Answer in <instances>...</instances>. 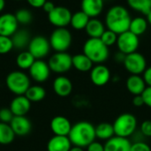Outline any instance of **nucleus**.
Masks as SVG:
<instances>
[{"label": "nucleus", "mask_w": 151, "mask_h": 151, "mask_svg": "<svg viewBox=\"0 0 151 151\" xmlns=\"http://www.w3.org/2000/svg\"><path fill=\"white\" fill-rule=\"evenodd\" d=\"M132 18L128 10L123 5H114L111 7L105 15V26L120 35L129 30Z\"/></svg>", "instance_id": "f257e3e1"}, {"label": "nucleus", "mask_w": 151, "mask_h": 151, "mask_svg": "<svg viewBox=\"0 0 151 151\" xmlns=\"http://www.w3.org/2000/svg\"><path fill=\"white\" fill-rule=\"evenodd\" d=\"M73 146L87 148L96 141V127L88 121H79L73 125L68 134Z\"/></svg>", "instance_id": "f03ea898"}, {"label": "nucleus", "mask_w": 151, "mask_h": 151, "mask_svg": "<svg viewBox=\"0 0 151 151\" xmlns=\"http://www.w3.org/2000/svg\"><path fill=\"white\" fill-rule=\"evenodd\" d=\"M83 53L96 65L103 64L110 56L109 47L100 38H88L83 45Z\"/></svg>", "instance_id": "7ed1b4c3"}, {"label": "nucleus", "mask_w": 151, "mask_h": 151, "mask_svg": "<svg viewBox=\"0 0 151 151\" xmlns=\"http://www.w3.org/2000/svg\"><path fill=\"white\" fill-rule=\"evenodd\" d=\"M115 136L122 138L131 137L137 130L138 120L132 113H122L113 122Z\"/></svg>", "instance_id": "20e7f679"}, {"label": "nucleus", "mask_w": 151, "mask_h": 151, "mask_svg": "<svg viewBox=\"0 0 151 151\" xmlns=\"http://www.w3.org/2000/svg\"><path fill=\"white\" fill-rule=\"evenodd\" d=\"M5 85L15 96H23L31 86L30 77L22 71H12L6 76Z\"/></svg>", "instance_id": "39448f33"}, {"label": "nucleus", "mask_w": 151, "mask_h": 151, "mask_svg": "<svg viewBox=\"0 0 151 151\" xmlns=\"http://www.w3.org/2000/svg\"><path fill=\"white\" fill-rule=\"evenodd\" d=\"M50 44L56 52H66L73 41L72 34L66 27H57L50 37Z\"/></svg>", "instance_id": "423d86ee"}, {"label": "nucleus", "mask_w": 151, "mask_h": 151, "mask_svg": "<svg viewBox=\"0 0 151 151\" xmlns=\"http://www.w3.org/2000/svg\"><path fill=\"white\" fill-rule=\"evenodd\" d=\"M48 65L51 72L63 74L73 67V57L67 52H56L50 58Z\"/></svg>", "instance_id": "0eeeda50"}, {"label": "nucleus", "mask_w": 151, "mask_h": 151, "mask_svg": "<svg viewBox=\"0 0 151 151\" xmlns=\"http://www.w3.org/2000/svg\"><path fill=\"white\" fill-rule=\"evenodd\" d=\"M123 65L126 70L133 75H141L147 69V61L145 57L137 51L127 55Z\"/></svg>", "instance_id": "6e6552de"}, {"label": "nucleus", "mask_w": 151, "mask_h": 151, "mask_svg": "<svg viewBox=\"0 0 151 151\" xmlns=\"http://www.w3.org/2000/svg\"><path fill=\"white\" fill-rule=\"evenodd\" d=\"M116 44L118 46L119 51L122 52L123 54L128 55L134 53L137 51L140 45L139 36L135 35L129 30L126 31L120 35H118Z\"/></svg>", "instance_id": "1a4fd4ad"}, {"label": "nucleus", "mask_w": 151, "mask_h": 151, "mask_svg": "<svg viewBox=\"0 0 151 151\" xmlns=\"http://www.w3.org/2000/svg\"><path fill=\"white\" fill-rule=\"evenodd\" d=\"M50 49V41L42 35H36L31 38L27 47V50L35 59H42L47 57Z\"/></svg>", "instance_id": "9d476101"}, {"label": "nucleus", "mask_w": 151, "mask_h": 151, "mask_svg": "<svg viewBox=\"0 0 151 151\" xmlns=\"http://www.w3.org/2000/svg\"><path fill=\"white\" fill-rule=\"evenodd\" d=\"M71 11L65 6H56L52 12L48 13V19L56 27H65L71 22Z\"/></svg>", "instance_id": "9b49d317"}, {"label": "nucleus", "mask_w": 151, "mask_h": 151, "mask_svg": "<svg viewBox=\"0 0 151 151\" xmlns=\"http://www.w3.org/2000/svg\"><path fill=\"white\" fill-rule=\"evenodd\" d=\"M30 78L37 83L45 82L50 75V69L47 62L42 59H35L28 70Z\"/></svg>", "instance_id": "f8f14e48"}, {"label": "nucleus", "mask_w": 151, "mask_h": 151, "mask_svg": "<svg viewBox=\"0 0 151 151\" xmlns=\"http://www.w3.org/2000/svg\"><path fill=\"white\" fill-rule=\"evenodd\" d=\"M111 79V73L110 69L103 64L96 65L90 71V81L97 87L105 86Z\"/></svg>", "instance_id": "ddd939ff"}, {"label": "nucleus", "mask_w": 151, "mask_h": 151, "mask_svg": "<svg viewBox=\"0 0 151 151\" xmlns=\"http://www.w3.org/2000/svg\"><path fill=\"white\" fill-rule=\"evenodd\" d=\"M19 23L14 14L6 12L0 15V35L12 37L18 30Z\"/></svg>", "instance_id": "4468645a"}, {"label": "nucleus", "mask_w": 151, "mask_h": 151, "mask_svg": "<svg viewBox=\"0 0 151 151\" xmlns=\"http://www.w3.org/2000/svg\"><path fill=\"white\" fill-rule=\"evenodd\" d=\"M10 126L16 136L24 137L32 131V122L26 116H14Z\"/></svg>", "instance_id": "2eb2a0df"}, {"label": "nucleus", "mask_w": 151, "mask_h": 151, "mask_svg": "<svg viewBox=\"0 0 151 151\" xmlns=\"http://www.w3.org/2000/svg\"><path fill=\"white\" fill-rule=\"evenodd\" d=\"M72 127L71 121L66 117L61 115L55 116L50 123L51 132L54 135L58 136H68Z\"/></svg>", "instance_id": "dca6fc26"}, {"label": "nucleus", "mask_w": 151, "mask_h": 151, "mask_svg": "<svg viewBox=\"0 0 151 151\" xmlns=\"http://www.w3.org/2000/svg\"><path fill=\"white\" fill-rule=\"evenodd\" d=\"M52 88L55 94L59 97H67L73 92V83L69 78L64 75L56 77L52 83Z\"/></svg>", "instance_id": "f3484780"}, {"label": "nucleus", "mask_w": 151, "mask_h": 151, "mask_svg": "<svg viewBox=\"0 0 151 151\" xmlns=\"http://www.w3.org/2000/svg\"><path fill=\"white\" fill-rule=\"evenodd\" d=\"M31 104L25 95L16 96L11 101L9 108L14 116H26L31 109Z\"/></svg>", "instance_id": "a211bd4d"}, {"label": "nucleus", "mask_w": 151, "mask_h": 151, "mask_svg": "<svg viewBox=\"0 0 151 151\" xmlns=\"http://www.w3.org/2000/svg\"><path fill=\"white\" fill-rule=\"evenodd\" d=\"M81 11L84 12L90 19L98 17L104 6V0H81Z\"/></svg>", "instance_id": "6ab92c4d"}, {"label": "nucleus", "mask_w": 151, "mask_h": 151, "mask_svg": "<svg viewBox=\"0 0 151 151\" xmlns=\"http://www.w3.org/2000/svg\"><path fill=\"white\" fill-rule=\"evenodd\" d=\"M72 147L68 136L53 135L47 142V151H69Z\"/></svg>", "instance_id": "aec40b11"}, {"label": "nucleus", "mask_w": 151, "mask_h": 151, "mask_svg": "<svg viewBox=\"0 0 151 151\" xmlns=\"http://www.w3.org/2000/svg\"><path fill=\"white\" fill-rule=\"evenodd\" d=\"M126 87L129 93L134 96H139L143 93L147 85L141 75H133L131 74L126 81Z\"/></svg>", "instance_id": "412c9836"}, {"label": "nucleus", "mask_w": 151, "mask_h": 151, "mask_svg": "<svg viewBox=\"0 0 151 151\" xmlns=\"http://www.w3.org/2000/svg\"><path fill=\"white\" fill-rule=\"evenodd\" d=\"M131 145L129 139L114 136L104 143V151H130Z\"/></svg>", "instance_id": "4be33fe9"}, {"label": "nucleus", "mask_w": 151, "mask_h": 151, "mask_svg": "<svg viewBox=\"0 0 151 151\" xmlns=\"http://www.w3.org/2000/svg\"><path fill=\"white\" fill-rule=\"evenodd\" d=\"M89 38H100L105 31V25L97 18H91L85 28Z\"/></svg>", "instance_id": "5701e85b"}, {"label": "nucleus", "mask_w": 151, "mask_h": 151, "mask_svg": "<svg viewBox=\"0 0 151 151\" xmlns=\"http://www.w3.org/2000/svg\"><path fill=\"white\" fill-rule=\"evenodd\" d=\"M11 38L13 43V48L17 50H24L27 48L31 40L30 34L26 29H18Z\"/></svg>", "instance_id": "b1692460"}, {"label": "nucleus", "mask_w": 151, "mask_h": 151, "mask_svg": "<svg viewBox=\"0 0 151 151\" xmlns=\"http://www.w3.org/2000/svg\"><path fill=\"white\" fill-rule=\"evenodd\" d=\"M94 66V63L84 54L80 53L73 56V67L81 73L91 71Z\"/></svg>", "instance_id": "393cba45"}, {"label": "nucleus", "mask_w": 151, "mask_h": 151, "mask_svg": "<svg viewBox=\"0 0 151 151\" xmlns=\"http://www.w3.org/2000/svg\"><path fill=\"white\" fill-rule=\"evenodd\" d=\"M96 139L101 141H108L115 136L113 125L108 122L99 123L96 127Z\"/></svg>", "instance_id": "a878e982"}, {"label": "nucleus", "mask_w": 151, "mask_h": 151, "mask_svg": "<svg viewBox=\"0 0 151 151\" xmlns=\"http://www.w3.org/2000/svg\"><path fill=\"white\" fill-rule=\"evenodd\" d=\"M89 19L90 18L81 10L72 14L70 25L75 30H83L86 28Z\"/></svg>", "instance_id": "bb28decb"}, {"label": "nucleus", "mask_w": 151, "mask_h": 151, "mask_svg": "<svg viewBox=\"0 0 151 151\" xmlns=\"http://www.w3.org/2000/svg\"><path fill=\"white\" fill-rule=\"evenodd\" d=\"M148 27H149V23L147 21V19L138 16L132 19L129 27V31L134 34L135 35L140 36L147 31Z\"/></svg>", "instance_id": "cd10ccee"}, {"label": "nucleus", "mask_w": 151, "mask_h": 151, "mask_svg": "<svg viewBox=\"0 0 151 151\" xmlns=\"http://www.w3.org/2000/svg\"><path fill=\"white\" fill-rule=\"evenodd\" d=\"M25 96L31 103H39L45 98L46 90L40 85H33L29 87Z\"/></svg>", "instance_id": "c85d7f7f"}, {"label": "nucleus", "mask_w": 151, "mask_h": 151, "mask_svg": "<svg viewBox=\"0 0 151 151\" xmlns=\"http://www.w3.org/2000/svg\"><path fill=\"white\" fill-rule=\"evenodd\" d=\"M16 135L10 124L0 122V145L6 146L13 142Z\"/></svg>", "instance_id": "c756f323"}, {"label": "nucleus", "mask_w": 151, "mask_h": 151, "mask_svg": "<svg viewBox=\"0 0 151 151\" xmlns=\"http://www.w3.org/2000/svg\"><path fill=\"white\" fill-rule=\"evenodd\" d=\"M35 58L28 50H22L16 58V65L20 70H29Z\"/></svg>", "instance_id": "7c9ffc66"}, {"label": "nucleus", "mask_w": 151, "mask_h": 151, "mask_svg": "<svg viewBox=\"0 0 151 151\" xmlns=\"http://www.w3.org/2000/svg\"><path fill=\"white\" fill-rule=\"evenodd\" d=\"M127 4L133 10L142 14H147L151 10V0H127Z\"/></svg>", "instance_id": "2f4dec72"}, {"label": "nucleus", "mask_w": 151, "mask_h": 151, "mask_svg": "<svg viewBox=\"0 0 151 151\" xmlns=\"http://www.w3.org/2000/svg\"><path fill=\"white\" fill-rule=\"evenodd\" d=\"M19 25H27L32 22L33 15L32 12L27 9H19L14 14Z\"/></svg>", "instance_id": "473e14b6"}, {"label": "nucleus", "mask_w": 151, "mask_h": 151, "mask_svg": "<svg viewBox=\"0 0 151 151\" xmlns=\"http://www.w3.org/2000/svg\"><path fill=\"white\" fill-rule=\"evenodd\" d=\"M100 39L106 46L111 47L117 42L118 35L110 29H105V31L104 32V34L102 35Z\"/></svg>", "instance_id": "72a5a7b5"}, {"label": "nucleus", "mask_w": 151, "mask_h": 151, "mask_svg": "<svg viewBox=\"0 0 151 151\" xmlns=\"http://www.w3.org/2000/svg\"><path fill=\"white\" fill-rule=\"evenodd\" d=\"M13 49V43L11 37L0 35V55L9 53Z\"/></svg>", "instance_id": "f704fd0d"}, {"label": "nucleus", "mask_w": 151, "mask_h": 151, "mask_svg": "<svg viewBox=\"0 0 151 151\" xmlns=\"http://www.w3.org/2000/svg\"><path fill=\"white\" fill-rule=\"evenodd\" d=\"M13 117H14V115L12 112L10 108L3 107L0 109V122L10 124L11 121L12 120Z\"/></svg>", "instance_id": "c9c22d12"}, {"label": "nucleus", "mask_w": 151, "mask_h": 151, "mask_svg": "<svg viewBox=\"0 0 151 151\" xmlns=\"http://www.w3.org/2000/svg\"><path fill=\"white\" fill-rule=\"evenodd\" d=\"M130 151H151L150 146L142 141H137L132 143Z\"/></svg>", "instance_id": "e433bc0d"}, {"label": "nucleus", "mask_w": 151, "mask_h": 151, "mask_svg": "<svg viewBox=\"0 0 151 151\" xmlns=\"http://www.w3.org/2000/svg\"><path fill=\"white\" fill-rule=\"evenodd\" d=\"M141 134L145 137H151V120H145L140 127Z\"/></svg>", "instance_id": "4c0bfd02"}, {"label": "nucleus", "mask_w": 151, "mask_h": 151, "mask_svg": "<svg viewBox=\"0 0 151 151\" xmlns=\"http://www.w3.org/2000/svg\"><path fill=\"white\" fill-rule=\"evenodd\" d=\"M142 96L144 101V105L151 108V87H147L143 93L142 94Z\"/></svg>", "instance_id": "58836bf2"}, {"label": "nucleus", "mask_w": 151, "mask_h": 151, "mask_svg": "<svg viewBox=\"0 0 151 151\" xmlns=\"http://www.w3.org/2000/svg\"><path fill=\"white\" fill-rule=\"evenodd\" d=\"M87 151H104V144L95 141L87 147Z\"/></svg>", "instance_id": "ea45409f"}, {"label": "nucleus", "mask_w": 151, "mask_h": 151, "mask_svg": "<svg viewBox=\"0 0 151 151\" xmlns=\"http://www.w3.org/2000/svg\"><path fill=\"white\" fill-rule=\"evenodd\" d=\"M142 78L147 85V87H151V66L147 67V69L142 73Z\"/></svg>", "instance_id": "a19ab883"}, {"label": "nucleus", "mask_w": 151, "mask_h": 151, "mask_svg": "<svg viewBox=\"0 0 151 151\" xmlns=\"http://www.w3.org/2000/svg\"><path fill=\"white\" fill-rule=\"evenodd\" d=\"M47 0H27V4L33 8H42L43 4Z\"/></svg>", "instance_id": "79ce46f5"}, {"label": "nucleus", "mask_w": 151, "mask_h": 151, "mask_svg": "<svg viewBox=\"0 0 151 151\" xmlns=\"http://www.w3.org/2000/svg\"><path fill=\"white\" fill-rule=\"evenodd\" d=\"M133 104L135 107H142V105H144V101L143 98L142 96V95L139 96H134L133 98Z\"/></svg>", "instance_id": "37998d69"}, {"label": "nucleus", "mask_w": 151, "mask_h": 151, "mask_svg": "<svg viewBox=\"0 0 151 151\" xmlns=\"http://www.w3.org/2000/svg\"><path fill=\"white\" fill-rule=\"evenodd\" d=\"M55 7H56L55 4H54L51 1H46L45 4H44L43 6H42V9H43V11H44L45 12L50 13V12L53 11V9H54Z\"/></svg>", "instance_id": "c03bdc74"}, {"label": "nucleus", "mask_w": 151, "mask_h": 151, "mask_svg": "<svg viewBox=\"0 0 151 151\" xmlns=\"http://www.w3.org/2000/svg\"><path fill=\"white\" fill-rule=\"evenodd\" d=\"M126 56H127V55H125V54H123L122 52L119 51L117 54H115L114 59H115V61H117L118 63H124V60H125V58H126Z\"/></svg>", "instance_id": "a18cd8bd"}, {"label": "nucleus", "mask_w": 151, "mask_h": 151, "mask_svg": "<svg viewBox=\"0 0 151 151\" xmlns=\"http://www.w3.org/2000/svg\"><path fill=\"white\" fill-rule=\"evenodd\" d=\"M146 19H147V21H148L149 25L151 26V10L146 14Z\"/></svg>", "instance_id": "49530a36"}, {"label": "nucleus", "mask_w": 151, "mask_h": 151, "mask_svg": "<svg viewBox=\"0 0 151 151\" xmlns=\"http://www.w3.org/2000/svg\"><path fill=\"white\" fill-rule=\"evenodd\" d=\"M69 151H85L83 148H80V147H75V146H73L71 148V150Z\"/></svg>", "instance_id": "de8ad7c7"}, {"label": "nucleus", "mask_w": 151, "mask_h": 151, "mask_svg": "<svg viewBox=\"0 0 151 151\" xmlns=\"http://www.w3.org/2000/svg\"><path fill=\"white\" fill-rule=\"evenodd\" d=\"M5 7V0H0V12L4 9Z\"/></svg>", "instance_id": "09e8293b"}, {"label": "nucleus", "mask_w": 151, "mask_h": 151, "mask_svg": "<svg viewBox=\"0 0 151 151\" xmlns=\"http://www.w3.org/2000/svg\"><path fill=\"white\" fill-rule=\"evenodd\" d=\"M15 1H19V0H15Z\"/></svg>", "instance_id": "8fccbe9b"}]
</instances>
